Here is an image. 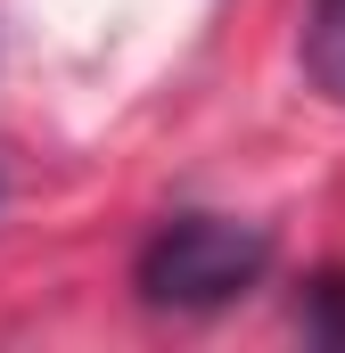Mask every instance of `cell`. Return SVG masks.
Wrapping results in <instances>:
<instances>
[{"label":"cell","mask_w":345,"mask_h":353,"mask_svg":"<svg viewBox=\"0 0 345 353\" xmlns=\"http://www.w3.org/2000/svg\"><path fill=\"white\" fill-rule=\"evenodd\" d=\"M271 271V239L230 214H165L132 263L140 304L157 312H222Z\"/></svg>","instance_id":"cell-1"},{"label":"cell","mask_w":345,"mask_h":353,"mask_svg":"<svg viewBox=\"0 0 345 353\" xmlns=\"http://www.w3.org/2000/svg\"><path fill=\"white\" fill-rule=\"evenodd\" d=\"M304 74L345 99V0H313L304 8Z\"/></svg>","instance_id":"cell-2"}]
</instances>
